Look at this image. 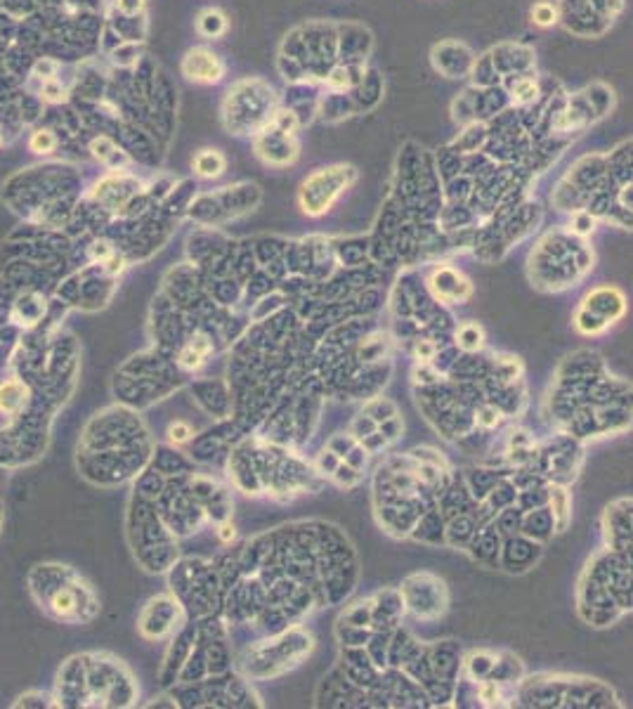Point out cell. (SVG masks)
<instances>
[{"instance_id":"4316f807","label":"cell","mask_w":633,"mask_h":709,"mask_svg":"<svg viewBox=\"0 0 633 709\" xmlns=\"http://www.w3.org/2000/svg\"><path fill=\"white\" fill-rule=\"evenodd\" d=\"M29 149H31L33 154H43V157H47V154H52L57 149V135L47 128L33 130L31 138H29Z\"/></svg>"},{"instance_id":"8992f818","label":"cell","mask_w":633,"mask_h":709,"mask_svg":"<svg viewBox=\"0 0 633 709\" xmlns=\"http://www.w3.org/2000/svg\"><path fill=\"white\" fill-rule=\"evenodd\" d=\"M430 289L435 291V298L444 303H463L473 294V286L468 279H463L456 270L451 267H438L430 277Z\"/></svg>"},{"instance_id":"8fae6325","label":"cell","mask_w":633,"mask_h":709,"mask_svg":"<svg viewBox=\"0 0 633 709\" xmlns=\"http://www.w3.org/2000/svg\"><path fill=\"white\" fill-rule=\"evenodd\" d=\"M426 658L433 676L442 678V681H454L458 667H461V651H458V646L454 641H442Z\"/></svg>"},{"instance_id":"11a10c76","label":"cell","mask_w":633,"mask_h":709,"mask_svg":"<svg viewBox=\"0 0 633 709\" xmlns=\"http://www.w3.org/2000/svg\"><path fill=\"white\" fill-rule=\"evenodd\" d=\"M0 145H3V138H0Z\"/></svg>"},{"instance_id":"7dc6e473","label":"cell","mask_w":633,"mask_h":709,"mask_svg":"<svg viewBox=\"0 0 633 709\" xmlns=\"http://www.w3.org/2000/svg\"><path fill=\"white\" fill-rule=\"evenodd\" d=\"M340 461H343V459H340L338 454H333L331 449H324L319 454V459H316V470H319V473H324V475H331L333 470L338 468Z\"/></svg>"},{"instance_id":"ee69618b","label":"cell","mask_w":633,"mask_h":709,"mask_svg":"<svg viewBox=\"0 0 633 709\" xmlns=\"http://www.w3.org/2000/svg\"><path fill=\"white\" fill-rule=\"evenodd\" d=\"M343 461L348 463V466H352L355 470H360V473H362L364 466H367V461H369V452L364 449L362 445H355V447H352V449L348 452V454L343 456Z\"/></svg>"},{"instance_id":"44dd1931","label":"cell","mask_w":633,"mask_h":709,"mask_svg":"<svg viewBox=\"0 0 633 709\" xmlns=\"http://www.w3.org/2000/svg\"><path fill=\"white\" fill-rule=\"evenodd\" d=\"M204 509L208 511V516L213 518V520H218V523H223L230 518V511H232V497H230V492L223 490V487H218V490L213 492V497L211 499H206L204 504Z\"/></svg>"},{"instance_id":"60d3db41","label":"cell","mask_w":633,"mask_h":709,"mask_svg":"<svg viewBox=\"0 0 633 709\" xmlns=\"http://www.w3.org/2000/svg\"><path fill=\"white\" fill-rule=\"evenodd\" d=\"M402 431H404V424H402V419H399L397 414H395V416H390V419H385V421H380V424H378V433L383 435L387 443L397 440L399 435H402Z\"/></svg>"},{"instance_id":"5b68a950","label":"cell","mask_w":633,"mask_h":709,"mask_svg":"<svg viewBox=\"0 0 633 709\" xmlns=\"http://www.w3.org/2000/svg\"><path fill=\"white\" fill-rule=\"evenodd\" d=\"M499 556H501V565H504L506 570L522 572V570L531 568V565L539 561L541 546H539V541L524 537V534H522V537H518V534H511V537L506 539L504 549L499 551Z\"/></svg>"},{"instance_id":"816d5d0a","label":"cell","mask_w":633,"mask_h":709,"mask_svg":"<svg viewBox=\"0 0 633 709\" xmlns=\"http://www.w3.org/2000/svg\"><path fill=\"white\" fill-rule=\"evenodd\" d=\"M513 93H515L513 97H515L518 102H527V99L534 97L536 88H534V83H531V81H520V83H518V88H515Z\"/></svg>"},{"instance_id":"ffe728a7","label":"cell","mask_w":633,"mask_h":709,"mask_svg":"<svg viewBox=\"0 0 633 709\" xmlns=\"http://www.w3.org/2000/svg\"><path fill=\"white\" fill-rule=\"evenodd\" d=\"M520 372H522V365H520V360L518 357H513V355H501V357H494V374H492V379L494 381H499V383H515L518 379H520Z\"/></svg>"},{"instance_id":"7bdbcfd3","label":"cell","mask_w":633,"mask_h":709,"mask_svg":"<svg viewBox=\"0 0 633 709\" xmlns=\"http://www.w3.org/2000/svg\"><path fill=\"white\" fill-rule=\"evenodd\" d=\"M355 445H357V440L352 438V435H333V438L328 440V449H331L333 454H338L340 459L348 454Z\"/></svg>"},{"instance_id":"db71d44e","label":"cell","mask_w":633,"mask_h":709,"mask_svg":"<svg viewBox=\"0 0 633 709\" xmlns=\"http://www.w3.org/2000/svg\"><path fill=\"white\" fill-rule=\"evenodd\" d=\"M218 537L223 539L225 544H230V541L237 537L234 525H232V523H227V520H223V523H220V529H218Z\"/></svg>"},{"instance_id":"f907efd6","label":"cell","mask_w":633,"mask_h":709,"mask_svg":"<svg viewBox=\"0 0 633 709\" xmlns=\"http://www.w3.org/2000/svg\"><path fill=\"white\" fill-rule=\"evenodd\" d=\"M142 8H145V0H116V10L125 17L137 15Z\"/></svg>"},{"instance_id":"9c48e42d","label":"cell","mask_w":633,"mask_h":709,"mask_svg":"<svg viewBox=\"0 0 633 709\" xmlns=\"http://www.w3.org/2000/svg\"><path fill=\"white\" fill-rule=\"evenodd\" d=\"M230 470H232V475H234L237 487H241L246 494H258L262 490V482H260L258 470H255L250 447H237V449L232 452Z\"/></svg>"},{"instance_id":"6da1fadb","label":"cell","mask_w":633,"mask_h":709,"mask_svg":"<svg viewBox=\"0 0 633 709\" xmlns=\"http://www.w3.org/2000/svg\"><path fill=\"white\" fill-rule=\"evenodd\" d=\"M404 600V607H409L414 615L423 619H435L444 612L447 607V589L444 582L438 577L421 572V575H411L399 589Z\"/></svg>"},{"instance_id":"9a60e30c","label":"cell","mask_w":633,"mask_h":709,"mask_svg":"<svg viewBox=\"0 0 633 709\" xmlns=\"http://www.w3.org/2000/svg\"><path fill=\"white\" fill-rule=\"evenodd\" d=\"M194 636H196V627H187V629H184L182 634H180V639L175 641V646L170 648V653H168V664H166V674H163V678H166L163 683H173V678L180 674L184 660H187V658H189V653H192Z\"/></svg>"},{"instance_id":"ab89813d","label":"cell","mask_w":633,"mask_h":709,"mask_svg":"<svg viewBox=\"0 0 633 709\" xmlns=\"http://www.w3.org/2000/svg\"><path fill=\"white\" fill-rule=\"evenodd\" d=\"M374 431H378V424H376L371 416H367V414L355 416V421H352V426H350V435L355 440L367 438V435H371Z\"/></svg>"},{"instance_id":"cb8c5ba5","label":"cell","mask_w":633,"mask_h":709,"mask_svg":"<svg viewBox=\"0 0 633 709\" xmlns=\"http://www.w3.org/2000/svg\"><path fill=\"white\" fill-rule=\"evenodd\" d=\"M520 523H522V509L511 504V506H506V509H501V516L494 520V527L499 529V534L511 537V534H520Z\"/></svg>"},{"instance_id":"30bf717a","label":"cell","mask_w":633,"mask_h":709,"mask_svg":"<svg viewBox=\"0 0 633 709\" xmlns=\"http://www.w3.org/2000/svg\"><path fill=\"white\" fill-rule=\"evenodd\" d=\"M624 308H626L624 296L619 294L617 289H612V286H600V289L591 291V294L584 298V310L598 314V317H602L605 321L622 317Z\"/></svg>"},{"instance_id":"603a6c76","label":"cell","mask_w":633,"mask_h":709,"mask_svg":"<svg viewBox=\"0 0 633 709\" xmlns=\"http://www.w3.org/2000/svg\"><path fill=\"white\" fill-rule=\"evenodd\" d=\"M371 612H374V600H360V603L350 605L340 617V624H350V627H371Z\"/></svg>"},{"instance_id":"f35d334b","label":"cell","mask_w":633,"mask_h":709,"mask_svg":"<svg viewBox=\"0 0 633 709\" xmlns=\"http://www.w3.org/2000/svg\"><path fill=\"white\" fill-rule=\"evenodd\" d=\"M331 478L336 480L340 487H355L357 482L362 480V473H360V470H355L352 466H348L345 461H340L338 468L331 473Z\"/></svg>"},{"instance_id":"d6986e66","label":"cell","mask_w":633,"mask_h":709,"mask_svg":"<svg viewBox=\"0 0 633 709\" xmlns=\"http://www.w3.org/2000/svg\"><path fill=\"white\" fill-rule=\"evenodd\" d=\"M387 348V341L383 333H371V336H364L360 338V348H357V360L362 365H376V362L383 360V353Z\"/></svg>"},{"instance_id":"681fc988","label":"cell","mask_w":633,"mask_h":709,"mask_svg":"<svg viewBox=\"0 0 633 709\" xmlns=\"http://www.w3.org/2000/svg\"><path fill=\"white\" fill-rule=\"evenodd\" d=\"M387 445V440L380 435L378 431H374L371 435H367V438H362V447L369 452V454H374V452H378V449H383V447Z\"/></svg>"},{"instance_id":"7c38bea8","label":"cell","mask_w":633,"mask_h":709,"mask_svg":"<svg viewBox=\"0 0 633 709\" xmlns=\"http://www.w3.org/2000/svg\"><path fill=\"white\" fill-rule=\"evenodd\" d=\"M602 374V362L600 357L591 350H582V353L570 355L560 367V379H591Z\"/></svg>"},{"instance_id":"e0dca14e","label":"cell","mask_w":633,"mask_h":709,"mask_svg":"<svg viewBox=\"0 0 633 709\" xmlns=\"http://www.w3.org/2000/svg\"><path fill=\"white\" fill-rule=\"evenodd\" d=\"M548 504H551V518H553V529L555 532H565L567 525L572 520V502H570V494H567L563 487H551L548 490Z\"/></svg>"},{"instance_id":"f546056e","label":"cell","mask_w":633,"mask_h":709,"mask_svg":"<svg viewBox=\"0 0 633 709\" xmlns=\"http://www.w3.org/2000/svg\"><path fill=\"white\" fill-rule=\"evenodd\" d=\"M284 303H286V298L282 294H265L262 296V301L260 303H255V310H253V319L255 321H262V319H267L270 314H274L277 310H282L284 308Z\"/></svg>"},{"instance_id":"ac0fdd59","label":"cell","mask_w":633,"mask_h":709,"mask_svg":"<svg viewBox=\"0 0 633 709\" xmlns=\"http://www.w3.org/2000/svg\"><path fill=\"white\" fill-rule=\"evenodd\" d=\"M411 537L421 539V541H430V544H438L444 537V525H442V513L438 509H428L416 525L411 527Z\"/></svg>"},{"instance_id":"d590c367","label":"cell","mask_w":633,"mask_h":709,"mask_svg":"<svg viewBox=\"0 0 633 709\" xmlns=\"http://www.w3.org/2000/svg\"><path fill=\"white\" fill-rule=\"evenodd\" d=\"M19 397H22V388L17 383L0 385V409H3V412H15V409H19L24 402Z\"/></svg>"},{"instance_id":"3957f363","label":"cell","mask_w":633,"mask_h":709,"mask_svg":"<svg viewBox=\"0 0 633 709\" xmlns=\"http://www.w3.org/2000/svg\"><path fill=\"white\" fill-rule=\"evenodd\" d=\"M605 537L612 551L631 556V499H617L607 506Z\"/></svg>"},{"instance_id":"ba28073f","label":"cell","mask_w":633,"mask_h":709,"mask_svg":"<svg viewBox=\"0 0 633 709\" xmlns=\"http://www.w3.org/2000/svg\"><path fill=\"white\" fill-rule=\"evenodd\" d=\"M182 71L187 79L199 81V83H213L223 76V62L213 55V52L204 50V47H196L189 50L182 59Z\"/></svg>"},{"instance_id":"2e32d148","label":"cell","mask_w":633,"mask_h":709,"mask_svg":"<svg viewBox=\"0 0 633 709\" xmlns=\"http://www.w3.org/2000/svg\"><path fill=\"white\" fill-rule=\"evenodd\" d=\"M477 529H480V525H477L475 516L458 513V516H451L449 525L444 529V539H447V544H451V546H468Z\"/></svg>"},{"instance_id":"bcb514c9","label":"cell","mask_w":633,"mask_h":709,"mask_svg":"<svg viewBox=\"0 0 633 709\" xmlns=\"http://www.w3.org/2000/svg\"><path fill=\"white\" fill-rule=\"evenodd\" d=\"M192 435H194L192 426L184 424V421H175V424H170V426H168V438H170V443H175V445L187 443V440L192 438Z\"/></svg>"},{"instance_id":"8d00e7d4","label":"cell","mask_w":633,"mask_h":709,"mask_svg":"<svg viewBox=\"0 0 633 709\" xmlns=\"http://www.w3.org/2000/svg\"><path fill=\"white\" fill-rule=\"evenodd\" d=\"M40 99L47 104H62L64 99H67V88L57 79L43 81V86H40Z\"/></svg>"},{"instance_id":"b9f144b4","label":"cell","mask_w":633,"mask_h":709,"mask_svg":"<svg viewBox=\"0 0 633 709\" xmlns=\"http://www.w3.org/2000/svg\"><path fill=\"white\" fill-rule=\"evenodd\" d=\"M57 71H59V64L55 62V59H38V62L33 64V76L35 79H40V81H50V79H57Z\"/></svg>"},{"instance_id":"1f68e13d","label":"cell","mask_w":633,"mask_h":709,"mask_svg":"<svg viewBox=\"0 0 633 709\" xmlns=\"http://www.w3.org/2000/svg\"><path fill=\"white\" fill-rule=\"evenodd\" d=\"M227 29V22L223 17V12L218 10H206L199 17V31L204 35H220Z\"/></svg>"},{"instance_id":"7a4b0ae2","label":"cell","mask_w":633,"mask_h":709,"mask_svg":"<svg viewBox=\"0 0 633 709\" xmlns=\"http://www.w3.org/2000/svg\"><path fill=\"white\" fill-rule=\"evenodd\" d=\"M355 173L352 168H328L321 173H314L310 180L303 184V206L307 213H324L331 201L336 199L340 189L348 184Z\"/></svg>"},{"instance_id":"277c9868","label":"cell","mask_w":633,"mask_h":709,"mask_svg":"<svg viewBox=\"0 0 633 709\" xmlns=\"http://www.w3.org/2000/svg\"><path fill=\"white\" fill-rule=\"evenodd\" d=\"M177 619H180V607H177V603L173 598L161 596V598L149 600L147 610L142 612L140 629L149 639H161V636L173 631Z\"/></svg>"},{"instance_id":"f5cc1de1","label":"cell","mask_w":633,"mask_h":709,"mask_svg":"<svg viewBox=\"0 0 633 709\" xmlns=\"http://www.w3.org/2000/svg\"><path fill=\"white\" fill-rule=\"evenodd\" d=\"M577 232L579 234H588V232H593V218H591V211L579 213L577 216Z\"/></svg>"},{"instance_id":"52a82bcc","label":"cell","mask_w":633,"mask_h":709,"mask_svg":"<svg viewBox=\"0 0 633 709\" xmlns=\"http://www.w3.org/2000/svg\"><path fill=\"white\" fill-rule=\"evenodd\" d=\"M192 392L196 395L201 407H204L208 414H213L215 419H227L232 407H234L232 392L227 390V385L223 381H199V383L192 385Z\"/></svg>"},{"instance_id":"e575fe53","label":"cell","mask_w":633,"mask_h":709,"mask_svg":"<svg viewBox=\"0 0 633 709\" xmlns=\"http://www.w3.org/2000/svg\"><path fill=\"white\" fill-rule=\"evenodd\" d=\"M575 324L582 333H600L607 324H610V321H605L602 317H598V314H593V312H588V310L582 308L577 314V319H575Z\"/></svg>"},{"instance_id":"74e56055","label":"cell","mask_w":633,"mask_h":709,"mask_svg":"<svg viewBox=\"0 0 633 709\" xmlns=\"http://www.w3.org/2000/svg\"><path fill=\"white\" fill-rule=\"evenodd\" d=\"M159 459H166V463H157L161 473H177V470H184V468H189V463L184 461V459L177 454V452H170V449H159Z\"/></svg>"},{"instance_id":"5bb4252c","label":"cell","mask_w":633,"mask_h":709,"mask_svg":"<svg viewBox=\"0 0 633 709\" xmlns=\"http://www.w3.org/2000/svg\"><path fill=\"white\" fill-rule=\"evenodd\" d=\"M551 532H553V518L546 506H536V509H529L527 513H522L520 534H524V537L541 544V541H546L551 537Z\"/></svg>"},{"instance_id":"d4e9b609","label":"cell","mask_w":633,"mask_h":709,"mask_svg":"<svg viewBox=\"0 0 633 709\" xmlns=\"http://www.w3.org/2000/svg\"><path fill=\"white\" fill-rule=\"evenodd\" d=\"M194 168L199 175H204V177H215V175H220L225 168V159L220 157L218 152H213V149H204V152L199 154V157L194 159Z\"/></svg>"},{"instance_id":"836d02e7","label":"cell","mask_w":633,"mask_h":709,"mask_svg":"<svg viewBox=\"0 0 633 709\" xmlns=\"http://www.w3.org/2000/svg\"><path fill=\"white\" fill-rule=\"evenodd\" d=\"M501 416H504V412H501V409L494 402H480V407H477V412H475L473 424L482 426V428H494L501 421Z\"/></svg>"},{"instance_id":"4fadbf2b","label":"cell","mask_w":633,"mask_h":709,"mask_svg":"<svg viewBox=\"0 0 633 709\" xmlns=\"http://www.w3.org/2000/svg\"><path fill=\"white\" fill-rule=\"evenodd\" d=\"M470 553H473L475 561L487 563V565H497L499 551H501V539H499V529L497 527H485L477 529L475 537L468 544Z\"/></svg>"},{"instance_id":"4dcf8cb0","label":"cell","mask_w":633,"mask_h":709,"mask_svg":"<svg viewBox=\"0 0 633 709\" xmlns=\"http://www.w3.org/2000/svg\"><path fill=\"white\" fill-rule=\"evenodd\" d=\"M494 662H497V658H494V655H489V653H485V651L470 655V660H468V671H470V676L477 678V681L487 678V676H489V671H492Z\"/></svg>"},{"instance_id":"f1b7e54d","label":"cell","mask_w":633,"mask_h":709,"mask_svg":"<svg viewBox=\"0 0 633 709\" xmlns=\"http://www.w3.org/2000/svg\"><path fill=\"white\" fill-rule=\"evenodd\" d=\"M364 414L371 416L376 424H380V421H385V419H390V416L397 414V404L385 400V397H374V400H369L367 404H364Z\"/></svg>"},{"instance_id":"7402d4cb","label":"cell","mask_w":633,"mask_h":709,"mask_svg":"<svg viewBox=\"0 0 633 709\" xmlns=\"http://www.w3.org/2000/svg\"><path fill=\"white\" fill-rule=\"evenodd\" d=\"M90 152L95 159H99L102 164H109V166H118L125 161L123 154L118 152V147L113 145L109 138H104V135H99V138H95L90 142Z\"/></svg>"},{"instance_id":"484cf974","label":"cell","mask_w":633,"mask_h":709,"mask_svg":"<svg viewBox=\"0 0 633 709\" xmlns=\"http://www.w3.org/2000/svg\"><path fill=\"white\" fill-rule=\"evenodd\" d=\"M482 341H485V336H482V329L477 324H463V326H458V331H456V345L463 350V353H477V350L482 348Z\"/></svg>"},{"instance_id":"d6a6232c","label":"cell","mask_w":633,"mask_h":709,"mask_svg":"<svg viewBox=\"0 0 633 709\" xmlns=\"http://www.w3.org/2000/svg\"><path fill=\"white\" fill-rule=\"evenodd\" d=\"M338 636L343 646H367L371 631L369 627H350V624H338Z\"/></svg>"},{"instance_id":"83f0119b","label":"cell","mask_w":633,"mask_h":709,"mask_svg":"<svg viewBox=\"0 0 633 709\" xmlns=\"http://www.w3.org/2000/svg\"><path fill=\"white\" fill-rule=\"evenodd\" d=\"M520 671H522L520 660L513 658V655H504V662L497 660L492 671H489V676H494L497 681H515V676H520Z\"/></svg>"},{"instance_id":"c3c4849f","label":"cell","mask_w":633,"mask_h":709,"mask_svg":"<svg viewBox=\"0 0 633 709\" xmlns=\"http://www.w3.org/2000/svg\"><path fill=\"white\" fill-rule=\"evenodd\" d=\"M416 381H419L421 385H433V383H440V372L435 369L430 362H423V365L416 369Z\"/></svg>"},{"instance_id":"f6af8a7d","label":"cell","mask_w":633,"mask_h":709,"mask_svg":"<svg viewBox=\"0 0 633 709\" xmlns=\"http://www.w3.org/2000/svg\"><path fill=\"white\" fill-rule=\"evenodd\" d=\"M531 17H534V22L541 24V26H551L555 22V8L551 3H536L534 10H531Z\"/></svg>"}]
</instances>
